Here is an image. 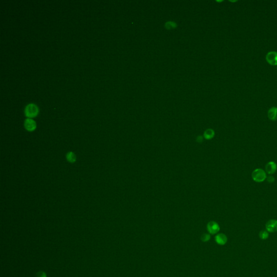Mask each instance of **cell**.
Listing matches in <instances>:
<instances>
[{"mask_svg":"<svg viewBox=\"0 0 277 277\" xmlns=\"http://www.w3.org/2000/svg\"><path fill=\"white\" fill-rule=\"evenodd\" d=\"M266 229L267 232L270 233L277 232V220H269L266 223Z\"/></svg>","mask_w":277,"mask_h":277,"instance_id":"cell-4","label":"cell"},{"mask_svg":"<svg viewBox=\"0 0 277 277\" xmlns=\"http://www.w3.org/2000/svg\"><path fill=\"white\" fill-rule=\"evenodd\" d=\"M39 112V109L38 107L34 104H27L25 109V115L28 118H32L36 117Z\"/></svg>","mask_w":277,"mask_h":277,"instance_id":"cell-1","label":"cell"},{"mask_svg":"<svg viewBox=\"0 0 277 277\" xmlns=\"http://www.w3.org/2000/svg\"><path fill=\"white\" fill-rule=\"evenodd\" d=\"M201 239L204 242L209 241L210 239V235L208 234H204L202 235Z\"/></svg>","mask_w":277,"mask_h":277,"instance_id":"cell-14","label":"cell"},{"mask_svg":"<svg viewBox=\"0 0 277 277\" xmlns=\"http://www.w3.org/2000/svg\"><path fill=\"white\" fill-rule=\"evenodd\" d=\"M259 238L262 240H266L269 237V232L267 230H261L259 234Z\"/></svg>","mask_w":277,"mask_h":277,"instance_id":"cell-12","label":"cell"},{"mask_svg":"<svg viewBox=\"0 0 277 277\" xmlns=\"http://www.w3.org/2000/svg\"><path fill=\"white\" fill-rule=\"evenodd\" d=\"M216 241L219 245H224L226 244L227 238L226 235L223 233H220L216 235Z\"/></svg>","mask_w":277,"mask_h":277,"instance_id":"cell-8","label":"cell"},{"mask_svg":"<svg viewBox=\"0 0 277 277\" xmlns=\"http://www.w3.org/2000/svg\"><path fill=\"white\" fill-rule=\"evenodd\" d=\"M277 169V165L274 161L268 162L265 166V170L269 174H273L276 172Z\"/></svg>","mask_w":277,"mask_h":277,"instance_id":"cell-7","label":"cell"},{"mask_svg":"<svg viewBox=\"0 0 277 277\" xmlns=\"http://www.w3.org/2000/svg\"><path fill=\"white\" fill-rule=\"evenodd\" d=\"M266 61L269 64L272 66L277 65V51H270L266 56Z\"/></svg>","mask_w":277,"mask_h":277,"instance_id":"cell-3","label":"cell"},{"mask_svg":"<svg viewBox=\"0 0 277 277\" xmlns=\"http://www.w3.org/2000/svg\"><path fill=\"white\" fill-rule=\"evenodd\" d=\"M207 230L211 234H216L219 231L220 227L215 221H211L207 225Z\"/></svg>","mask_w":277,"mask_h":277,"instance_id":"cell-6","label":"cell"},{"mask_svg":"<svg viewBox=\"0 0 277 277\" xmlns=\"http://www.w3.org/2000/svg\"><path fill=\"white\" fill-rule=\"evenodd\" d=\"M252 178L257 183H261L266 179V173L263 169L257 168L253 171Z\"/></svg>","mask_w":277,"mask_h":277,"instance_id":"cell-2","label":"cell"},{"mask_svg":"<svg viewBox=\"0 0 277 277\" xmlns=\"http://www.w3.org/2000/svg\"><path fill=\"white\" fill-rule=\"evenodd\" d=\"M214 135V132L211 129L206 130L204 134V136L207 139H211L213 137Z\"/></svg>","mask_w":277,"mask_h":277,"instance_id":"cell-11","label":"cell"},{"mask_svg":"<svg viewBox=\"0 0 277 277\" xmlns=\"http://www.w3.org/2000/svg\"><path fill=\"white\" fill-rule=\"evenodd\" d=\"M267 181H268L269 183H273L274 181H275V179H274V178L273 176H270L267 178Z\"/></svg>","mask_w":277,"mask_h":277,"instance_id":"cell-15","label":"cell"},{"mask_svg":"<svg viewBox=\"0 0 277 277\" xmlns=\"http://www.w3.org/2000/svg\"><path fill=\"white\" fill-rule=\"evenodd\" d=\"M37 277H46V275L44 272H39Z\"/></svg>","mask_w":277,"mask_h":277,"instance_id":"cell-16","label":"cell"},{"mask_svg":"<svg viewBox=\"0 0 277 277\" xmlns=\"http://www.w3.org/2000/svg\"><path fill=\"white\" fill-rule=\"evenodd\" d=\"M24 125L26 130L29 132H32L36 128V122L31 118L25 119Z\"/></svg>","mask_w":277,"mask_h":277,"instance_id":"cell-5","label":"cell"},{"mask_svg":"<svg viewBox=\"0 0 277 277\" xmlns=\"http://www.w3.org/2000/svg\"><path fill=\"white\" fill-rule=\"evenodd\" d=\"M268 118L272 121L277 120V108L272 107L268 111Z\"/></svg>","mask_w":277,"mask_h":277,"instance_id":"cell-9","label":"cell"},{"mask_svg":"<svg viewBox=\"0 0 277 277\" xmlns=\"http://www.w3.org/2000/svg\"><path fill=\"white\" fill-rule=\"evenodd\" d=\"M66 159L68 162L74 163L76 160V156L73 152H69L66 155Z\"/></svg>","mask_w":277,"mask_h":277,"instance_id":"cell-10","label":"cell"},{"mask_svg":"<svg viewBox=\"0 0 277 277\" xmlns=\"http://www.w3.org/2000/svg\"><path fill=\"white\" fill-rule=\"evenodd\" d=\"M166 27L168 29H173L176 27V24L173 22H168L166 24Z\"/></svg>","mask_w":277,"mask_h":277,"instance_id":"cell-13","label":"cell"}]
</instances>
